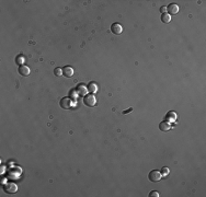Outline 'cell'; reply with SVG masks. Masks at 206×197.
Returning a JSON list of instances; mask_svg holds the SVG:
<instances>
[{
	"label": "cell",
	"instance_id": "6da1fadb",
	"mask_svg": "<svg viewBox=\"0 0 206 197\" xmlns=\"http://www.w3.org/2000/svg\"><path fill=\"white\" fill-rule=\"evenodd\" d=\"M83 103L87 105L88 107H94L97 105V98L93 94H88L83 96Z\"/></svg>",
	"mask_w": 206,
	"mask_h": 197
},
{
	"label": "cell",
	"instance_id": "7a4b0ae2",
	"mask_svg": "<svg viewBox=\"0 0 206 197\" xmlns=\"http://www.w3.org/2000/svg\"><path fill=\"white\" fill-rule=\"evenodd\" d=\"M148 179H149V181H151V182L156 183V182H159L160 180L162 179V174H161L160 171H158V170H152V171H150L149 174H148Z\"/></svg>",
	"mask_w": 206,
	"mask_h": 197
},
{
	"label": "cell",
	"instance_id": "3957f363",
	"mask_svg": "<svg viewBox=\"0 0 206 197\" xmlns=\"http://www.w3.org/2000/svg\"><path fill=\"white\" fill-rule=\"evenodd\" d=\"M3 191L6 192L7 194H14L15 192L18 191V186L14 183H7L3 186Z\"/></svg>",
	"mask_w": 206,
	"mask_h": 197
},
{
	"label": "cell",
	"instance_id": "277c9868",
	"mask_svg": "<svg viewBox=\"0 0 206 197\" xmlns=\"http://www.w3.org/2000/svg\"><path fill=\"white\" fill-rule=\"evenodd\" d=\"M59 105H60V107L64 109V110H68L71 107V105H72V101H71V98H62L60 100V102H59Z\"/></svg>",
	"mask_w": 206,
	"mask_h": 197
},
{
	"label": "cell",
	"instance_id": "5b68a950",
	"mask_svg": "<svg viewBox=\"0 0 206 197\" xmlns=\"http://www.w3.org/2000/svg\"><path fill=\"white\" fill-rule=\"evenodd\" d=\"M167 11L170 15H174L176 13L179 12V6L178 5H175V3H170L168 7H167Z\"/></svg>",
	"mask_w": 206,
	"mask_h": 197
},
{
	"label": "cell",
	"instance_id": "8992f818",
	"mask_svg": "<svg viewBox=\"0 0 206 197\" xmlns=\"http://www.w3.org/2000/svg\"><path fill=\"white\" fill-rule=\"evenodd\" d=\"M111 31H112L113 34L119 35V34L123 32V26L119 24V23H113V24L111 25Z\"/></svg>",
	"mask_w": 206,
	"mask_h": 197
},
{
	"label": "cell",
	"instance_id": "52a82bcc",
	"mask_svg": "<svg viewBox=\"0 0 206 197\" xmlns=\"http://www.w3.org/2000/svg\"><path fill=\"white\" fill-rule=\"evenodd\" d=\"M18 71H19V74H21V76H23V77H28V76L30 74V72H31L30 68L28 67L26 65H20Z\"/></svg>",
	"mask_w": 206,
	"mask_h": 197
},
{
	"label": "cell",
	"instance_id": "ba28073f",
	"mask_svg": "<svg viewBox=\"0 0 206 197\" xmlns=\"http://www.w3.org/2000/svg\"><path fill=\"white\" fill-rule=\"evenodd\" d=\"M171 124L167 122V121H163L161 123L159 124V129L161 130V131H169V130L171 129Z\"/></svg>",
	"mask_w": 206,
	"mask_h": 197
},
{
	"label": "cell",
	"instance_id": "9c48e42d",
	"mask_svg": "<svg viewBox=\"0 0 206 197\" xmlns=\"http://www.w3.org/2000/svg\"><path fill=\"white\" fill-rule=\"evenodd\" d=\"M62 74L67 78H70L74 76V69L70 67V66H66V67L62 68Z\"/></svg>",
	"mask_w": 206,
	"mask_h": 197
},
{
	"label": "cell",
	"instance_id": "30bf717a",
	"mask_svg": "<svg viewBox=\"0 0 206 197\" xmlns=\"http://www.w3.org/2000/svg\"><path fill=\"white\" fill-rule=\"evenodd\" d=\"M87 90L89 92L91 93H95L98 91V86H97V83L94 82V81H91V82H89V84L87 86Z\"/></svg>",
	"mask_w": 206,
	"mask_h": 197
},
{
	"label": "cell",
	"instance_id": "8fae6325",
	"mask_svg": "<svg viewBox=\"0 0 206 197\" xmlns=\"http://www.w3.org/2000/svg\"><path fill=\"white\" fill-rule=\"evenodd\" d=\"M175 119H176V113L173 111H170L167 113V115H166V121L167 122H174Z\"/></svg>",
	"mask_w": 206,
	"mask_h": 197
},
{
	"label": "cell",
	"instance_id": "7c38bea8",
	"mask_svg": "<svg viewBox=\"0 0 206 197\" xmlns=\"http://www.w3.org/2000/svg\"><path fill=\"white\" fill-rule=\"evenodd\" d=\"M87 91H88V90H86V86H83V84H78V86H77L76 92L78 93L79 95H85Z\"/></svg>",
	"mask_w": 206,
	"mask_h": 197
},
{
	"label": "cell",
	"instance_id": "4fadbf2b",
	"mask_svg": "<svg viewBox=\"0 0 206 197\" xmlns=\"http://www.w3.org/2000/svg\"><path fill=\"white\" fill-rule=\"evenodd\" d=\"M161 21L163 23H169L171 21V15L169 13H162L161 14Z\"/></svg>",
	"mask_w": 206,
	"mask_h": 197
},
{
	"label": "cell",
	"instance_id": "5bb4252c",
	"mask_svg": "<svg viewBox=\"0 0 206 197\" xmlns=\"http://www.w3.org/2000/svg\"><path fill=\"white\" fill-rule=\"evenodd\" d=\"M54 74H55V76H57V77L62 76V69H60V68H56V69L54 70Z\"/></svg>",
	"mask_w": 206,
	"mask_h": 197
},
{
	"label": "cell",
	"instance_id": "9a60e30c",
	"mask_svg": "<svg viewBox=\"0 0 206 197\" xmlns=\"http://www.w3.org/2000/svg\"><path fill=\"white\" fill-rule=\"evenodd\" d=\"M160 172H161V174H162V176L163 175L166 176V175H168L169 174V169L168 168H162V170H161Z\"/></svg>",
	"mask_w": 206,
	"mask_h": 197
},
{
	"label": "cell",
	"instance_id": "2e32d148",
	"mask_svg": "<svg viewBox=\"0 0 206 197\" xmlns=\"http://www.w3.org/2000/svg\"><path fill=\"white\" fill-rule=\"evenodd\" d=\"M149 196H150V197H159L160 195H159V193H158V192L152 191V192H150Z\"/></svg>",
	"mask_w": 206,
	"mask_h": 197
},
{
	"label": "cell",
	"instance_id": "e0dca14e",
	"mask_svg": "<svg viewBox=\"0 0 206 197\" xmlns=\"http://www.w3.org/2000/svg\"><path fill=\"white\" fill-rule=\"evenodd\" d=\"M133 111V107H130L128 110H125V111H123V114H128V113H131V112Z\"/></svg>",
	"mask_w": 206,
	"mask_h": 197
},
{
	"label": "cell",
	"instance_id": "ac0fdd59",
	"mask_svg": "<svg viewBox=\"0 0 206 197\" xmlns=\"http://www.w3.org/2000/svg\"><path fill=\"white\" fill-rule=\"evenodd\" d=\"M160 11H161V13H167V7H161Z\"/></svg>",
	"mask_w": 206,
	"mask_h": 197
},
{
	"label": "cell",
	"instance_id": "d6986e66",
	"mask_svg": "<svg viewBox=\"0 0 206 197\" xmlns=\"http://www.w3.org/2000/svg\"><path fill=\"white\" fill-rule=\"evenodd\" d=\"M21 60H22V57H18V58H17V62H19V64H20V62H21Z\"/></svg>",
	"mask_w": 206,
	"mask_h": 197
}]
</instances>
